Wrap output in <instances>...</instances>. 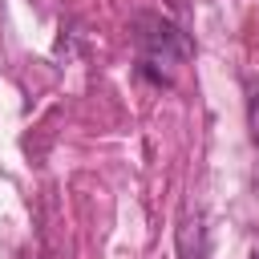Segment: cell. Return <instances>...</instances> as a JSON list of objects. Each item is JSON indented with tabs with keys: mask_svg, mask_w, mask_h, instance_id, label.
Wrapping results in <instances>:
<instances>
[{
	"mask_svg": "<svg viewBox=\"0 0 259 259\" xmlns=\"http://www.w3.org/2000/svg\"><path fill=\"white\" fill-rule=\"evenodd\" d=\"M138 49L146 65H182L190 57V40L182 36V28H174L162 16H138Z\"/></svg>",
	"mask_w": 259,
	"mask_h": 259,
	"instance_id": "1",
	"label": "cell"
},
{
	"mask_svg": "<svg viewBox=\"0 0 259 259\" xmlns=\"http://www.w3.org/2000/svg\"><path fill=\"white\" fill-rule=\"evenodd\" d=\"M251 130H255V138H259V89L251 93Z\"/></svg>",
	"mask_w": 259,
	"mask_h": 259,
	"instance_id": "2",
	"label": "cell"
},
{
	"mask_svg": "<svg viewBox=\"0 0 259 259\" xmlns=\"http://www.w3.org/2000/svg\"><path fill=\"white\" fill-rule=\"evenodd\" d=\"M255 259H259V251H255Z\"/></svg>",
	"mask_w": 259,
	"mask_h": 259,
	"instance_id": "3",
	"label": "cell"
}]
</instances>
